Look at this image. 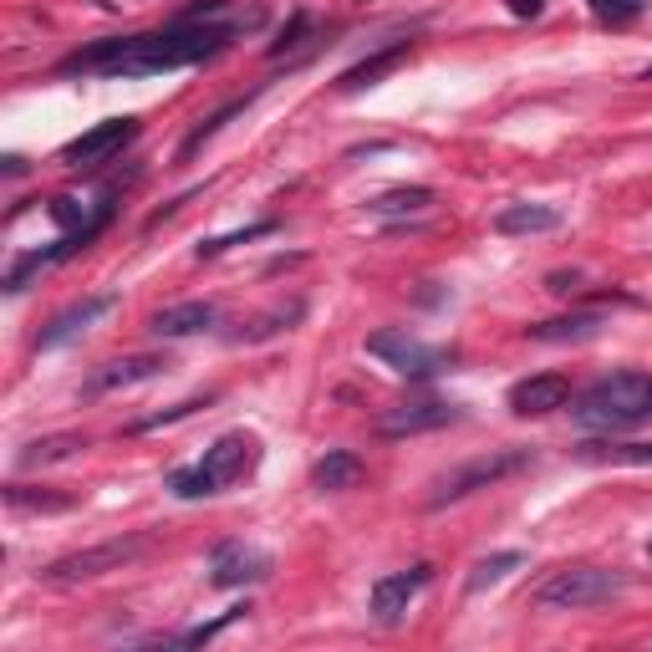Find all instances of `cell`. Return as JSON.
<instances>
[{"mask_svg":"<svg viewBox=\"0 0 652 652\" xmlns=\"http://www.w3.org/2000/svg\"><path fill=\"white\" fill-rule=\"evenodd\" d=\"M642 82H652V67H647V72H642Z\"/></svg>","mask_w":652,"mask_h":652,"instance_id":"cell-38","label":"cell"},{"mask_svg":"<svg viewBox=\"0 0 652 652\" xmlns=\"http://www.w3.org/2000/svg\"><path fill=\"white\" fill-rule=\"evenodd\" d=\"M306 31H311V11H291V21H286V31L270 41V62H281L286 51H296L301 41H306Z\"/></svg>","mask_w":652,"mask_h":652,"instance_id":"cell-31","label":"cell"},{"mask_svg":"<svg viewBox=\"0 0 652 652\" xmlns=\"http://www.w3.org/2000/svg\"><path fill=\"white\" fill-rule=\"evenodd\" d=\"M51 220H57L62 230H82V225H92V220H82V204H77V199H67V194L51 199Z\"/></svg>","mask_w":652,"mask_h":652,"instance_id":"cell-33","label":"cell"},{"mask_svg":"<svg viewBox=\"0 0 652 652\" xmlns=\"http://www.w3.org/2000/svg\"><path fill=\"white\" fill-rule=\"evenodd\" d=\"M581 459H607V464H652V444H581Z\"/></svg>","mask_w":652,"mask_h":652,"instance_id":"cell-26","label":"cell"},{"mask_svg":"<svg viewBox=\"0 0 652 652\" xmlns=\"http://www.w3.org/2000/svg\"><path fill=\"white\" fill-rule=\"evenodd\" d=\"M6 174H11V179L26 174V158H21V153H6Z\"/></svg>","mask_w":652,"mask_h":652,"instance_id":"cell-37","label":"cell"},{"mask_svg":"<svg viewBox=\"0 0 652 652\" xmlns=\"http://www.w3.org/2000/svg\"><path fill=\"white\" fill-rule=\"evenodd\" d=\"M169 489L179 500H209V495H220V489H214V479L199 469V464H189V469H174L169 474Z\"/></svg>","mask_w":652,"mask_h":652,"instance_id":"cell-29","label":"cell"},{"mask_svg":"<svg viewBox=\"0 0 652 652\" xmlns=\"http://www.w3.org/2000/svg\"><path fill=\"white\" fill-rule=\"evenodd\" d=\"M255 464H260V444H255V433H245V428L220 433V439L204 449V459H199V469L214 479V489H225V484L245 479Z\"/></svg>","mask_w":652,"mask_h":652,"instance_id":"cell-9","label":"cell"},{"mask_svg":"<svg viewBox=\"0 0 652 652\" xmlns=\"http://www.w3.org/2000/svg\"><path fill=\"white\" fill-rule=\"evenodd\" d=\"M622 591H627V576H617V571H602V566H561V571H551L546 581H535L530 602L546 607V612H581V607L617 602Z\"/></svg>","mask_w":652,"mask_h":652,"instance_id":"cell-3","label":"cell"},{"mask_svg":"<svg viewBox=\"0 0 652 652\" xmlns=\"http://www.w3.org/2000/svg\"><path fill=\"white\" fill-rule=\"evenodd\" d=\"M301 316H306V306H301V301H291L286 311H270V316L250 321L245 332H235V342H265V337H276V332H291V321H301Z\"/></svg>","mask_w":652,"mask_h":652,"instance_id":"cell-24","label":"cell"},{"mask_svg":"<svg viewBox=\"0 0 652 652\" xmlns=\"http://www.w3.org/2000/svg\"><path fill=\"white\" fill-rule=\"evenodd\" d=\"M138 556H143V535H123V540H102V546H87V551H72L62 561H51L41 576L51 586H77V581H97L107 571H123Z\"/></svg>","mask_w":652,"mask_h":652,"instance_id":"cell-6","label":"cell"},{"mask_svg":"<svg viewBox=\"0 0 652 652\" xmlns=\"http://www.w3.org/2000/svg\"><path fill=\"white\" fill-rule=\"evenodd\" d=\"M118 306V296L113 291H102V296H82L77 306H67V311H57L46 326H41V337H36V352H51V347H62L67 337H77V332H87V326L97 321V316H107Z\"/></svg>","mask_w":652,"mask_h":652,"instance_id":"cell-13","label":"cell"},{"mask_svg":"<svg viewBox=\"0 0 652 652\" xmlns=\"http://www.w3.org/2000/svg\"><path fill=\"white\" fill-rule=\"evenodd\" d=\"M413 57V41H388L383 51H372V57H362L357 67H347L342 77H337V87L342 92H362V87H372V82H383L393 67H403Z\"/></svg>","mask_w":652,"mask_h":652,"instance_id":"cell-17","label":"cell"},{"mask_svg":"<svg viewBox=\"0 0 652 652\" xmlns=\"http://www.w3.org/2000/svg\"><path fill=\"white\" fill-rule=\"evenodd\" d=\"M270 571H276V561H270V551L260 546H245V540H220V546L209 551V581L214 586H255V581H270Z\"/></svg>","mask_w":652,"mask_h":652,"instance_id":"cell-8","label":"cell"},{"mask_svg":"<svg viewBox=\"0 0 652 652\" xmlns=\"http://www.w3.org/2000/svg\"><path fill=\"white\" fill-rule=\"evenodd\" d=\"M428 204H433V189H423V184L388 189V194L367 199V209H372V214H418V209H428Z\"/></svg>","mask_w":652,"mask_h":652,"instance_id":"cell-22","label":"cell"},{"mask_svg":"<svg viewBox=\"0 0 652 652\" xmlns=\"http://www.w3.org/2000/svg\"><path fill=\"white\" fill-rule=\"evenodd\" d=\"M77 449H87L82 433H51V439H36L21 449V469H41V464H57V459H72Z\"/></svg>","mask_w":652,"mask_h":652,"instance_id":"cell-21","label":"cell"},{"mask_svg":"<svg viewBox=\"0 0 652 652\" xmlns=\"http://www.w3.org/2000/svg\"><path fill=\"white\" fill-rule=\"evenodd\" d=\"M250 607L240 602V607H230V612H220V617H214V622H199V627H189V632H179V637H158V642H174V647H204V642H214V637H220L230 622H240Z\"/></svg>","mask_w":652,"mask_h":652,"instance_id":"cell-25","label":"cell"},{"mask_svg":"<svg viewBox=\"0 0 652 652\" xmlns=\"http://www.w3.org/2000/svg\"><path fill=\"white\" fill-rule=\"evenodd\" d=\"M566 403H571V377L566 372H535V377H520L510 388V408L520 418H546Z\"/></svg>","mask_w":652,"mask_h":652,"instance_id":"cell-12","label":"cell"},{"mask_svg":"<svg viewBox=\"0 0 652 652\" xmlns=\"http://www.w3.org/2000/svg\"><path fill=\"white\" fill-rule=\"evenodd\" d=\"M561 230V209L551 204H505L495 214V235H551Z\"/></svg>","mask_w":652,"mask_h":652,"instance_id":"cell-18","label":"cell"},{"mask_svg":"<svg viewBox=\"0 0 652 652\" xmlns=\"http://www.w3.org/2000/svg\"><path fill=\"white\" fill-rule=\"evenodd\" d=\"M260 235H276V220L245 225V230H235V235H214V240H204L194 255H199V260H214V255H225V250H235V245H245V240H260Z\"/></svg>","mask_w":652,"mask_h":652,"instance_id":"cell-28","label":"cell"},{"mask_svg":"<svg viewBox=\"0 0 652 652\" xmlns=\"http://www.w3.org/2000/svg\"><path fill=\"white\" fill-rule=\"evenodd\" d=\"M510 16L515 21H535V16H546V0H505Z\"/></svg>","mask_w":652,"mask_h":652,"instance_id":"cell-34","label":"cell"},{"mask_svg":"<svg viewBox=\"0 0 652 652\" xmlns=\"http://www.w3.org/2000/svg\"><path fill=\"white\" fill-rule=\"evenodd\" d=\"M6 505L11 510H67L72 500L67 495H46V489H41V495H31L26 484H6Z\"/></svg>","mask_w":652,"mask_h":652,"instance_id":"cell-30","label":"cell"},{"mask_svg":"<svg viewBox=\"0 0 652 652\" xmlns=\"http://www.w3.org/2000/svg\"><path fill=\"white\" fill-rule=\"evenodd\" d=\"M209 398H189V403H179V408H163V413H153V418H138L133 423V433H153V428H163V423H179V418H189V413H199Z\"/></svg>","mask_w":652,"mask_h":652,"instance_id":"cell-32","label":"cell"},{"mask_svg":"<svg viewBox=\"0 0 652 652\" xmlns=\"http://www.w3.org/2000/svg\"><path fill=\"white\" fill-rule=\"evenodd\" d=\"M602 326H607L602 311H566V316L525 326V337L530 342H591V337H602Z\"/></svg>","mask_w":652,"mask_h":652,"instance_id":"cell-16","label":"cell"},{"mask_svg":"<svg viewBox=\"0 0 652 652\" xmlns=\"http://www.w3.org/2000/svg\"><path fill=\"white\" fill-rule=\"evenodd\" d=\"M571 418L591 433H622L652 418V377L647 372H612L576 398Z\"/></svg>","mask_w":652,"mask_h":652,"instance_id":"cell-2","label":"cell"},{"mask_svg":"<svg viewBox=\"0 0 652 652\" xmlns=\"http://www.w3.org/2000/svg\"><path fill=\"white\" fill-rule=\"evenodd\" d=\"M163 367H169L163 357H123V362H107V367H97V372H92V383L82 388V398H87V403H97V398L118 393V388L148 383V377H158Z\"/></svg>","mask_w":652,"mask_h":652,"instance_id":"cell-14","label":"cell"},{"mask_svg":"<svg viewBox=\"0 0 652 652\" xmlns=\"http://www.w3.org/2000/svg\"><path fill=\"white\" fill-rule=\"evenodd\" d=\"M362 479V459L352 449H326L316 464H311V489L321 495H337V489H352Z\"/></svg>","mask_w":652,"mask_h":652,"instance_id":"cell-19","label":"cell"},{"mask_svg":"<svg viewBox=\"0 0 652 652\" xmlns=\"http://www.w3.org/2000/svg\"><path fill=\"white\" fill-rule=\"evenodd\" d=\"M138 138V118H107V123H97V128H87L82 138H72L67 148H62V163L67 169H97L102 158H113L123 143H133Z\"/></svg>","mask_w":652,"mask_h":652,"instance_id":"cell-10","label":"cell"},{"mask_svg":"<svg viewBox=\"0 0 652 652\" xmlns=\"http://www.w3.org/2000/svg\"><path fill=\"white\" fill-rule=\"evenodd\" d=\"M428 581H433V566H428V561H418V566H408V571L377 576L372 591H367V612H372V622H377V627H398V622L408 617V607H413V596H418Z\"/></svg>","mask_w":652,"mask_h":652,"instance_id":"cell-7","label":"cell"},{"mask_svg":"<svg viewBox=\"0 0 652 652\" xmlns=\"http://www.w3.org/2000/svg\"><path fill=\"white\" fill-rule=\"evenodd\" d=\"M530 464H535L530 449H495V454H479V459H469V464H459V469H449V474L433 479L428 510L459 505V500L479 495V489H495L500 479H510V474H520V469H530Z\"/></svg>","mask_w":652,"mask_h":652,"instance_id":"cell-4","label":"cell"},{"mask_svg":"<svg viewBox=\"0 0 652 652\" xmlns=\"http://www.w3.org/2000/svg\"><path fill=\"white\" fill-rule=\"evenodd\" d=\"M393 143H362V148H347V158H367V153H388Z\"/></svg>","mask_w":652,"mask_h":652,"instance_id":"cell-36","label":"cell"},{"mask_svg":"<svg viewBox=\"0 0 652 652\" xmlns=\"http://www.w3.org/2000/svg\"><path fill=\"white\" fill-rule=\"evenodd\" d=\"M525 566V556L520 551H495V556H484V561H474V571L464 576V591L469 596H479V591H489V586H500L510 571H520Z\"/></svg>","mask_w":652,"mask_h":652,"instance_id":"cell-20","label":"cell"},{"mask_svg":"<svg viewBox=\"0 0 652 652\" xmlns=\"http://www.w3.org/2000/svg\"><path fill=\"white\" fill-rule=\"evenodd\" d=\"M581 276H576V270H571V276H566V270H556V276H551V291H571Z\"/></svg>","mask_w":652,"mask_h":652,"instance_id":"cell-35","label":"cell"},{"mask_svg":"<svg viewBox=\"0 0 652 652\" xmlns=\"http://www.w3.org/2000/svg\"><path fill=\"white\" fill-rule=\"evenodd\" d=\"M245 107H250V97H235V102H225V107H220V113H209V118H204V123H199V128H194V133L179 143V158H194V153H199V148H204L214 133H220V128H225L235 113H245Z\"/></svg>","mask_w":652,"mask_h":652,"instance_id":"cell-23","label":"cell"},{"mask_svg":"<svg viewBox=\"0 0 652 652\" xmlns=\"http://www.w3.org/2000/svg\"><path fill=\"white\" fill-rule=\"evenodd\" d=\"M647 556H652V540H647Z\"/></svg>","mask_w":652,"mask_h":652,"instance_id":"cell-39","label":"cell"},{"mask_svg":"<svg viewBox=\"0 0 652 652\" xmlns=\"http://www.w3.org/2000/svg\"><path fill=\"white\" fill-rule=\"evenodd\" d=\"M367 352H372L377 362H388L393 372L413 377V383H423V377H439V372H449V367L459 362V352H454V347H428V342L408 337L403 326H388V332H372V337H367Z\"/></svg>","mask_w":652,"mask_h":652,"instance_id":"cell-5","label":"cell"},{"mask_svg":"<svg viewBox=\"0 0 652 652\" xmlns=\"http://www.w3.org/2000/svg\"><path fill=\"white\" fill-rule=\"evenodd\" d=\"M459 418H464L459 403H403V408L377 413L372 428L383 433V439H408V433H433V428H449Z\"/></svg>","mask_w":652,"mask_h":652,"instance_id":"cell-11","label":"cell"},{"mask_svg":"<svg viewBox=\"0 0 652 652\" xmlns=\"http://www.w3.org/2000/svg\"><path fill=\"white\" fill-rule=\"evenodd\" d=\"M214 321H220V306H214V301H179V306L153 311L148 332L153 337H199V332H209Z\"/></svg>","mask_w":652,"mask_h":652,"instance_id":"cell-15","label":"cell"},{"mask_svg":"<svg viewBox=\"0 0 652 652\" xmlns=\"http://www.w3.org/2000/svg\"><path fill=\"white\" fill-rule=\"evenodd\" d=\"M255 21H169L163 31H138V36H107L92 41L72 57L57 62L62 77H158L179 72L194 62H209Z\"/></svg>","mask_w":652,"mask_h":652,"instance_id":"cell-1","label":"cell"},{"mask_svg":"<svg viewBox=\"0 0 652 652\" xmlns=\"http://www.w3.org/2000/svg\"><path fill=\"white\" fill-rule=\"evenodd\" d=\"M586 6H591V16L602 21V26L622 31V26H632V21L647 11V0H586Z\"/></svg>","mask_w":652,"mask_h":652,"instance_id":"cell-27","label":"cell"}]
</instances>
